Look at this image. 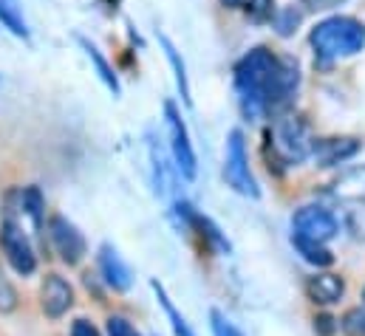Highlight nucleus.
I'll use <instances>...</instances> for the list:
<instances>
[{"label":"nucleus","instance_id":"1","mask_svg":"<svg viewBox=\"0 0 365 336\" xmlns=\"http://www.w3.org/2000/svg\"><path fill=\"white\" fill-rule=\"evenodd\" d=\"M277 57L269 48L258 46L250 54H244L235 63V90H238V102H241V113L247 119H261L267 116V99H264V88L272 77Z\"/></svg>","mask_w":365,"mask_h":336},{"label":"nucleus","instance_id":"2","mask_svg":"<svg viewBox=\"0 0 365 336\" xmlns=\"http://www.w3.org/2000/svg\"><path fill=\"white\" fill-rule=\"evenodd\" d=\"M309 43H312L317 60H323V63L337 60V57H351L365 48V26L357 17L334 14L312 28Z\"/></svg>","mask_w":365,"mask_h":336},{"label":"nucleus","instance_id":"3","mask_svg":"<svg viewBox=\"0 0 365 336\" xmlns=\"http://www.w3.org/2000/svg\"><path fill=\"white\" fill-rule=\"evenodd\" d=\"M326 198L340 212L343 226L365 241V167H354L326 187Z\"/></svg>","mask_w":365,"mask_h":336},{"label":"nucleus","instance_id":"4","mask_svg":"<svg viewBox=\"0 0 365 336\" xmlns=\"http://www.w3.org/2000/svg\"><path fill=\"white\" fill-rule=\"evenodd\" d=\"M267 145H272V159L277 164H300L312 156L314 139L309 136V125L300 116H280L274 127L267 130Z\"/></svg>","mask_w":365,"mask_h":336},{"label":"nucleus","instance_id":"5","mask_svg":"<svg viewBox=\"0 0 365 336\" xmlns=\"http://www.w3.org/2000/svg\"><path fill=\"white\" fill-rule=\"evenodd\" d=\"M165 125H168V136H170V150H173L176 169L182 172L187 181H195V175H198V159H195V150H192L187 125H184L182 119V110L176 107L173 99L165 102Z\"/></svg>","mask_w":365,"mask_h":336},{"label":"nucleus","instance_id":"6","mask_svg":"<svg viewBox=\"0 0 365 336\" xmlns=\"http://www.w3.org/2000/svg\"><path fill=\"white\" fill-rule=\"evenodd\" d=\"M224 178L227 184L241 192V195H250V198H258L261 189L252 178V169H250V156H247V142H244V133L235 127L230 130V139H227V164H224Z\"/></svg>","mask_w":365,"mask_h":336},{"label":"nucleus","instance_id":"7","mask_svg":"<svg viewBox=\"0 0 365 336\" xmlns=\"http://www.w3.org/2000/svg\"><path fill=\"white\" fill-rule=\"evenodd\" d=\"M300 88V68L292 57H277V65H274L272 77L264 88V99H267V113H283L294 93Z\"/></svg>","mask_w":365,"mask_h":336},{"label":"nucleus","instance_id":"8","mask_svg":"<svg viewBox=\"0 0 365 336\" xmlns=\"http://www.w3.org/2000/svg\"><path fill=\"white\" fill-rule=\"evenodd\" d=\"M292 229L300 238L326 243V241H331L340 232V221H337V215L331 209H323V206H300L294 212V218H292Z\"/></svg>","mask_w":365,"mask_h":336},{"label":"nucleus","instance_id":"9","mask_svg":"<svg viewBox=\"0 0 365 336\" xmlns=\"http://www.w3.org/2000/svg\"><path fill=\"white\" fill-rule=\"evenodd\" d=\"M0 246H3V252H6L9 266H11L17 274H23V277L34 274V268H37V254H34L29 238L20 232V226H17L14 221H3V226H0Z\"/></svg>","mask_w":365,"mask_h":336},{"label":"nucleus","instance_id":"10","mask_svg":"<svg viewBox=\"0 0 365 336\" xmlns=\"http://www.w3.org/2000/svg\"><path fill=\"white\" fill-rule=\"evenodd\" d=\"M48 235H51V243L60 254V260L68 263V266H77L88 252V243H86L83 232L63 215H54L48 221Z\"/></svg>","mask_w":365,"mask_h":336},{"label":"nucleus","instance_id":"11","mask_svg":"<svg viewBox=\"0 0 365 336\" xmlns=\"http://www.w3.org/2000/svg\"><path fill=\"white\" fill-rule=\"evenodd\" d=\"M40 305H43L46 317L60 320L74 305V288L60 274H48L43 280V288H40Z\"/></svg>","mask_w":365,"mask_h":336},{"label":"nucleus","instance_id":"12","mask_svg":"<svg viewBox=\"0 0 365 336\" xmlns=\"http://www.w3.org/2000/svg\"><path fill=\"white\" fill-rule=\"evenodd\" d=\"M357 150H360V142L351 139V136H343V139H314V145H312V156H314V162L320 167L340 164V162L351 159Z\"/></svg>","mask_w":365,"mask_h":336},{"label":"nucleus","instance_id":"13","mask_svg":"<svg viewBox=\"0 0 365 336\" xmlns=\"http://www.w3.org/2000/svg\"><path fill=\"white\" fill-rule=\"evenodd\" d=\"M99 271H102L105 283H108L110 288H116V291H128V288L133 285V274H130L128 263L119 257V252H116L110 243H105V246L99 249Z\"/></svg>","mask_w":365,"mask_h":336},{"label":"nucleus","instance_id":"14","mask_svg":"<svg viewBox=\"0 0 365 336\" xmlns=\"http://www.w3.org/2000/svg\"><path fill=\"white\" fill-rule=\"evenodd\" d=\"M343 291H346L343 277L329 274V271H326V274H314V277L306 280V294H309V300L317 303V305H334V303H340Z\"/></svg>","mask_w":365,"mask_h":336},{"label":"nucleus","instance_id":"15","mask_svg":"<svg viewBox=\"0 0 365 336\" xmlns=\"http://www.w3.org/2000/svg\"><path fill=\"white\" fill-rule=\"evenodd\" d=\"M77 43L83 46V51H86V57L91 60V65H93V68H96V74H99V80H102V83H105V85H108V88H110V93H113V96H119V90H122V88H119V77H116V71H113V65H110V63H108V60L102 57V51H99V48L93 46V43H91V40H88V37H83V34H77Z\"/></svg>","mask_w":365,"mask_h":336},{"label":"nucleus","instance_id":"16","mask_svg":"<svg viewBox=\"0 0 365 336\" xmlns=\"http://www.w3.org/2000/svg\"><path fill=\"white\" fill-rule=\"evenodd\" d=\"M0 23L14 34V37H23L29 40V23H26V14H23V3L20 0H0Z\"/></svg>","mask_w":365,"mask_h":336},{"label":"nucleus","instance_id":"17","mask_svg":"<svg viewBox=\"0 0 365 336\" xmlns=\"http://www.w3.org/2000/svg\"><path fill=\"white\" fill-rule=\"evenodd\" d=\"M292 246L303 254V260H306V263H312V266H317V268H329V266L334 263V254L329 252L323 243H317V241H309V238L292 235Z\"/></svg>","mask_w":365,"mask_h":336},{"label":"nucleus","instance_id":"18","mask_svg":"<svg viewBox=\"0 0 365 336\" xmlns=\"http://www.w3.org/2000/svg\"><path fill=\"white\" fill-rule=\"evenodd\" d=\"M159 43H162V48H165V54H168V60H170V65H173L176 85H179V90H182L184 105L190 107V105H192V93H190V83H187V68H184V60L179 57V51H176V46L170 43V37H168V34H159Z\"/></svg>","mask_w":365,"mask_h":336},{"label":"nucleus","instance_id":"19","mask_svg":"<svg viewBox=\"0 0 365 336\" xmlns=\"http://www.w3.org/2000/svg\"><path fill=\"white\" fill-rule=\"evenodd\" d=\"M20 209L31 218L34 229L40 232V229H43V212H46V198H43L40 187H26V189L20 192Z\"/></svg>","mask_w":365,"mask_h":336},{"label":"nucleus","instance_id":"20","mask_svg":"<svg viewBox=\"0 0 365 336\" xmlns=\"http://www.w3.org/2000/svg\"><path fill=\"white\" fill-rule=\"evenodd\" d=\"M150 285H153V291H156V297H159V303H162V308H165V314L170 317V322H173V331H176V336H195V334H192V331H190V325L184 322V317H182V314L176 311V305L170 303V297L165 294V288L159 285V280H153Z\"/></svg>","mask_w":365,"mask_h":336},{"label":"nucleus","instance_id":"21","mask_svg":"<svg viewBox=\"0 0 365 336\" xmlns=\"http://www.w3.org/2000/svg\"><path fill=\"white\" fill-rule=\"evenodd\" d=\"M300 20H303V14H300L294 6H283V9H277V11H274V17H272L274 31H277L280 37H292V34L297 31Z\"/></svg>","mask_w":365,"mask_h":336},{"label":"nucleus","instance_id":"22","mask_svg":"<svg viewBox=\"0 0 365 336\" xmlns=\"http://www.w3.org/2000/svg\"><path fill=\"white\" fill-rule=\"evenodd\" d=\"M274 0H250L247 3V17L252 20V23H267V20H272L274 17Z\"/></svg>","mask_w":365,"mask_h":336},{"label":"nucleus","instance_id":"23","mask_svg":"<svg viewBox=\"0 0 365 336\" xmlns=\"http://www.w3.org/2000/svg\"><path fill=\"white\" fill-rule=\"evenodd\" d=\"M17 308V291H14V285L0 274V314H9V311H14Z\"/></svg>","mask_w":365,"mask_h":336},{"label":"nucleus","instance_id":"24","mask_svg":"<svg viewBox=\"0 0 365 336\" xmlns=\"http://www.w3.org/2000/svg\"><path fill=\"white\" fill-rule=\"evenodd\" d=\"M343 328L354 336H365V311L363 308H351V311L343 317Z\"/></svg>","mask_w":365,"mask_h":336},{"label":"nucleus","instance_id":"25","mask_svg":"<svg viewBox=\"0 0 365 336\" xmlns=\"http://www.w3.org/2000/svg\"><path fill=\"white\" fill-rule=\"evenodd\" d=\"M210 320H212V334L215 336H244L232 322H227V320L221 317V311H212Z\"/></svg>","mask_w":365,"mask_h":336},{"label":"nucleus","instance_id":"26","mask_svg":"<svg viewBox=\"0 0 365 336\" xmlns=\"http://www.w3.org/2000/svg\"><path fill=\"white\" fill-rule=\"evenodd\" d=\"M108 336H139L133 331V325L125 317H110L108 320Z\"/></svg>","mask_w":365,"mask_h":336},{"label":"nucleus","instance_id":"27","mask_svg":"<svg viewBox=\"0 0 365 336\" xmlns=\"http://www.w3.org/2000/svg\"><path fill=\"white\" fill-rule=\"evenodd\" d=\"M314 331H317L320 336H334V331H337V320L329 317V314H320V317H314Z\"/></svg>","mask_w":365,"mask_h":336},{"label":"nucleus","instance_id":"28","mask_svg":"<svg viewBox=\"0 0 365 336\" xmlns=\"http://www.w3.org/2000/svg\"><path fill=\"white\" fill-rule=\"evenodd\" d=\"M71 336H99V331L93 328L88 320H74V325H71Z\"/></svg>","mask_w":365,"mask_h":336},{"label":"nucleus","instance_id":"29","mask_svg":"<svg viewBox=\"0 0 365 336\" xmlns=\"http://www.w3.org/2000/svg\"><path fill=\"white\" fill-rule=\"evenodd\" d=\"M244 0H221V6H227V9H238Z\"/></svg>","mask_w":365,"mask_h":336},{"label":"nucleus","instance_id":"30","mask_svg":"<svg viewBox=\"0 0 365 336\" xmlns=\"http://www.w3.org/2000/svg\"><path fill=\"white\" fill-rule=\"evenodd\" d=\"M105 3H116V0H105Z\"/></svg>","mask_w":365,"mask_h":336},{"label":"nucleus","instance_id":"31","mask_svg":"<svg viewBox=\"0 0 365 336\" xmlns=\"http://www.w3.org/2000/svg\"><path fill=\"white\" fill-rule=\"evenodd\" d=\"M363 300H365V294H363Z\"/></svg>","mask_w":365,"mask_h":336}]
</instances>
